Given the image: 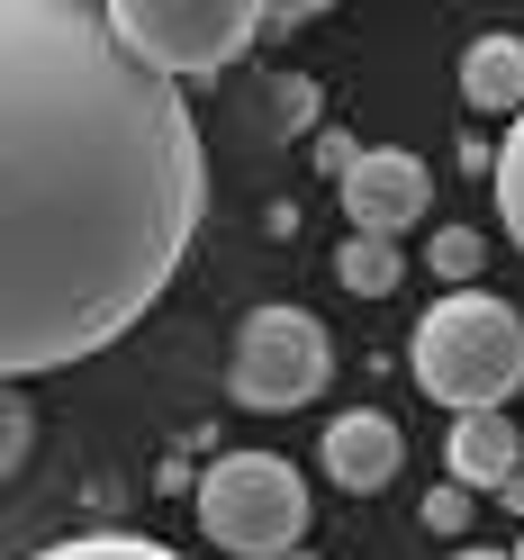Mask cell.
<instances>
[{
    "mask_svg": "<svg viewBox=\"0 0 524 560\" xmlns=\"http://www.w3.org/2000/svg\"><path fill=\"white\" fill-rule=\"evenodd\" d=\"M317 462H326V479H335V488L371 498V488H389V479H398V462H407V434H398L380 407H343L335 425H326V443H317Z\"/></svg>",
    "mask_w": 524,
    "mask_h": 560,
    "instance_id": "52a82bcc",
    "label": "cell"
},
{
    "mask_svg": "<svg viewBox=\"0 0 524 560\" xmlns=\"http://www.w3.org/2000/svg\"><path fill=\"white\" fill-rule=\"evenodd\" d=\"M426 534H470V488H434V498H426Z\"/></svg>",
    "mask_w": 524,
    "mask_h": 560,
    "instance_id": "5bb4252c",
    "label": "cell"
},
{
    "mask_svg": "<svg viewBox=\"0 0 524 560\" xmlns=\"http://www.w3.org/2000/svg\"><path fill=\"white\" fill-rule=\"evenodd\" d=\"M452 560H515V551H452Z\"/></svg>",
    "mask_w": 524,
    "mask_h": 560,
    "instance_id": "2e32d148",
    "label": "cell"
},
{
    "mask_svg": "<svg viewBox=\"0 0 524 560\" xmlns=\"http://www.w3.org/2000/svg\"><path fill=\"white\" fill-rule=\"evenodd\" d=\"M37 560H182V551H163L154 534H63Z\"/></svg>",
    "mask_w": 524,
    "mask_h": 560,
    "instance_id": "7c38bea8",
    "label": "cell"
},
{
    "mask_svg": "<svg viewBox=\"0 0 524 560\" xmlns=\"http://www.w3.org/2000/svg\"><path fill=\"white\" fill-rule=\"evenodd\" d=\"M190 506H199V534L218 551H235V560L307 551V479L281 452H218L190 479Z\"/></svg>",
    "mask_w": 524,
    "mask_h": 560,
    "instance_id": "3957f363",
    "label": "cell"
},
{
    "mask_svg": "<svg viewBox=\"0 0 524 560\" xmlns=\"http://www.w3.org/2000/svg\"><path fill=\"white\" fill-rule=\"evenodd\" d=\"M208 218L182 82L136 63L109 0L0 10V371L46 380L172 290Z\"/></svg>",
    "mask_w": 524,
    "mask_h": 560,
    "instance_id": "6da1fadb",
    "label": "cell"
},
{
    "mask_svg": "<svg viewBox=\"0 0 524 560\" xmlns=\"http://www.w3.org/2000/svg\"><path fill=\"white\" fill-rule=\"evenodd\" d=\"M398 271H407V254H398L389 235H343V254H335V280H343L353 299H389Z\"/></svg>",
    "mask_w": 524,
    "mask_h": 560,
    "instance_id": "30bf717a",
    "label": "cell"
},
{
    "mask_svg": "<svg viewBox=\"0 0 524 560\" xmlns=\"http://www.w3.org/2000/svg\"><path fill=\"white\" fill-rule=\"evenodd\" d=\"M326 380H335V335H326V317H307V307H290V299H271V307H254V317H244L235 362H226L235 407L290 416V407L317 398Z\"/></svg>",
    "mask_w": 524,
    "mask_h": 560,
    "instance_id": "5b68a950",
    "label": "cell"
},
{
    "mask_svg": "<svg viewBox=\"0 0 524 560\" xmlns=\"http://www.w3.org/2000/svg\"><path fill=\"white\" fill-rule=\"evenodd\" d=\"M498 498H506V506H515V515H524V479H506V488H498Z\"/></svg>",
    "mask_w": 524,
    "mask_h": 560,
    "instance_id": "9a60e30c",
    "label": "cell"
},
{
    "mask_svg": "<svg viewBox=\"0 0 524 560\" xmlns=\"http://www.w3.org/2000/svg\"><path fill=\"white\" fill-rule=\"evenodd\" d=\"M443 462H452V488H506V479H524V470H515L524 452H515L506 407H498V416H452Z\"/></svg>",
    "mask_w": 524,
    "mask_h": 560,
    "instance_id": "9c48e42d",
    "label": "cell"
},
{
    "mask_svg": "<svg viewBox=\"0 0 524 560\" xmlns=\"http://www.w3.org/2000/svg\"><path fill=\"white\" fill-rule=\"evenodd\" d=\"M462 100L488 118H524V37H506V27H488V37L462 46Z\"/></svg>",
    "mask_w": 524,
    "mask_h": 560,
    "instance_id": "ba28073f",
    "label": "cell"
},
{
    "mask_svg": "<svg viewBox=\"0 0 524 560\" xmlns=\"http://www.w3.org/2000/svg\"><path fill=\"white\" fill-rule=\"evenodd\" d=\"M335 190H343V218H353V235H389V244H398V235L434 208V172L416 163L407 145H371Z\"/></svg>",
    "mask_w": 524,
    "mask_h": 560,
    "instance_id": "8992f818",
    "label": "cell"
},
{
    "mask_svg": "<svg viewBox=\"0 0 524 560\" xmlns=\"http://www.w3.org/2000/svg\"><path fill=\"white\" fill-rule=\"evenodd\" d=\"M290 560H317V551H290Z\"/></svg>",
    "mask_w": 524,
    "mask_h": 560,
    "instance_id": "e0dca14e",
    "label": "cell"
},
{
    "mask_svg": "<svg viewBox=\"0 0 524 560\" xmlns=\"http://www.w3.org/2000/svg\"><path fill=\"white\" fill-rule=\"evenodd\" d=\"M515 560H524V542H515Z\"/></svg>",
    "mask_w": 524,
    "mask_h": 560,
    "instance_id": "ac0fdd59",
    "label": "cell"
},
{
    "mask_svg": "<svg viewBox=\"0 0 524 560\" xmlns=\"http://www.w3.org/2000/svg\"><path fill=\"white\" fill-rule=\"evenodd\" d=\"M407 371L443 416H498L524 389V307L498 290H443L407 335Z\"/></svg>",
    "mask_w": 524,
    "mask_h": 560,
    "instance_id": "7a4b0ae2",
    "label": "cell"
},
{
    "mask_svg": "<svg viewBox=\"0 0 524 560\" xmlns=\"http://www.w3.org/2000/svg\"><path fill=\"white\" fill-rule=\"evenodd\" d=\"M109 27L163 82H190V73H226L271 27V10H254V0H109Z\"/></svg>",
    "mask_w": 524,
    "mask_h": 560,
    "instance_id": "277c9868",
    "label": "cell"
},
{
    "mask_svg": "<svg viewBox=\"0 0 524 560\" xmlns=\"http://www.w3.org/2000/svg\"><path fill=\"white\" fill-rule=\"evenodd\" d=\"M488 190H498V226L515 235V254H524V118L506 127V145L488 154Z\"/></svg>",
    "mask_w": 524,
    "mask_h": 560,
    "instance_id": "8fae6325",
    "label": "cell"
},
{
    "mask_svg": "<svg viewBox=\"0 0 524 560\" xmlns=\"http://www.w3.org/2000/svg\"><path fill=\"white\" fill-rule=\"evenodd\" d=\"M479 254H488V244H479L470 226H443V235L426 244V262H434L443 290H479Z\"/></svg>",
    "mask_w": 524,
    "mask_h": 560,
    "instance_id": "4fadbf2b",
    "label": "cell"
}]
</instances>
